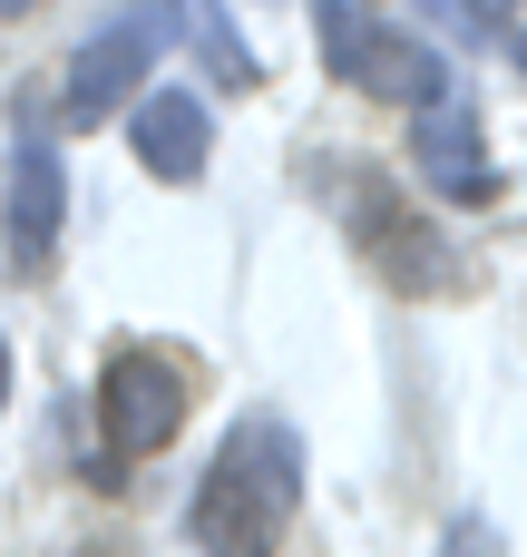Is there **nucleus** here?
Instances as JSON below:
<instances>
[{"instance_id": "4", "label": "nucleus", "mask_w": 527, "mask_h": 557, "mask_svg": "<svg viewBox=\"0 0 527 557\" xmlns=\"http://www.w3.org/2000/svg\"><path fill=\"white\" fill-rule=\"evenodd\" d=\"M176 421H186V362H166V352H117V362L98 372V460H108V480H117L127 460L166 450Z\"/></svg>"}, {"instance_id": "6", "label": "nucleus", "mask_w": 527, "mask_h": 557, "mask_svg": "<svg viewBox=\"0 0 527 557\" xmlns=\"http://www.w3.org/2000/svg\"><path fill=\"white\" fill-rule=\"evenodd\" d=\"M10 274H49V255H59V225H68V166L49 157V147H20L10 157Z\"/></svg>"}, {"instance_id": "1", "label": "nucleus", "mask_w": 527, "mask_h": 557, "mask_svg": "<svg viewBox=\"0 0 527 557\" xmlns=\"http://www.w3.org/2000/svg\"><path fill=\"white\" fill-rule=\"evenodd\" d=\"M293 509H303V441L284 421H244L215 450V470H205V490L186 509V539L205 557H274Z\"/></svg>"}, {"instance_id": "9", "label": "nucleus", "mask_w": 527, "mask_h": 557, "mask_svg": "<svg viewBox=\"0 0 527 557\" xmlns=\"http://www.w3.org/2000/svg\"><path fill=\"white\" fill-rule=\"evenodd\" d=\"M440 10H450L460 29H499V20H509V0H440Z\"/></svg>"}, {"instance_id": "5", "label": "nucleus", "mask_w": 527, "mask_h": 557, "mask_svg": "<svg viewBox=\"0 0 527 557\" xmlns=\"http://www.w3.org/2000/svg\"><path fill=\"white\" fill-rule=\"evenodd\" d=\"M411 157H421V176H430L450 206H489V196H499V166H489V137H479V108H460V98H430V108H421Z\"/></svg>"}, {"instance_id": "8", "label": "nucleus", "mask_w": 527, "mask_h": 557, "mask_svg": "<svg viewBox=\"0 0 527 557\" xmlns=\"http://www.w3.org/2000/svg\"><path fill=\"white\" fill-rule=\"evenodd\" d=\"M176 29H196V49L215 59V78H235V88H254V59H244V39L215 20V0H176Z\"/></svg>"}, {"instance_id": "11", "label": "nucleus", "mask_w": 527, "mask_h": 557, "mask_svg": "<svg viewBox=\"0 0 527 557\" xmlns=\"http://www.w3.org/2000/svg\"><path fill=\"white\" fill-rule=\"evenodd\" d=\"M0 401H10V343H0Z\"/></svg>"}, {"instance_id": "2", "label": "nucleus", "mask_w": 527, "mask_h": 557, "mask_svg": "<svg viewBox=\"0 0 527 557\" xmlns=\"http://www.w3.org/2000/svg\"><path fill=\"white\" fill-rule=\"evenodd\" d=\"M313 39H323L332 78H352L362 98H411V108L450 98L440 49H421L401 20H381V10H362V0H313Z\"/></svg>"}, {"instance_id": "7", "label": "nucleus", "mask_w": 527, "mask_h": 557, "mask_svg": "<svg viewBox=\"0 0 527 557\" xmlns=\"http://www.w3.org/2000/svg\"><path fill=\"white\" fill-rule=\"evenodd\" d=\"M127 137H137L147 176L196 186V176H205V147H215V117H205V98H196V88H147V98H137V117H127Z\"/></svg>"}, {"instance_id": "12", "label": "nucleus", "mask_w": 527, "mask_h": 557, "mask_svg": "<svg viewBox=\"0 0 527 557\" xmlns=\"http://www.w3.org/2000/svg\"><path fill=\"white\" fill-rule=\"evenodd\" d=\"M509 49H518V69H527V29H518V39H509Z\"/></svg>"}, {"instance_id": "10", "label": "nucleus", "mask_w": 527, "mask_h": 557, "mask_svg": "<svg viewBox=\"0 0 527 557\" xmlns=\"http://www.w3.org/2000/svg\"><path fill=\"white\" fill-rule=\"evenodd\" d=\"M20 10H39V0H0V20H20Z\"/></svg>"}, {"instance_id": "3", "label": "nucleus", "mask_w": 527, "mask_h": 557, "mask_svg": "<svg viewBox=\"0 0 527 557\" xmlns=\"http://www.w3.org/2000/svg\"><path fill=\"white\" fill-rule=\"evenodd\" d=\"M166 39H176V0H137V10H117L108 29H88L78 59H68V88H59L68 127L117 117V108L137 98V78H156V49H166Z\"/></svg>"}]
</instances>
